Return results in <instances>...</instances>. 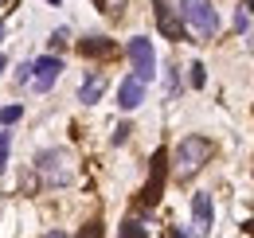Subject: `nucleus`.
Listing matches in <instances>:
<instances>
[{"label":"nucleus","mask_w":254,"mask_h":238,"mask_svg":"<svg viewBox=\"0 0 254 238\" xmlns=\"http://www.w3.org/2000/svg\"><path fill=\"white\" fill-rule=\"evenodd\" d=\"M235 28H239V31H247V28H251V16H247L243 8H239V16H235Z\"/></svg>","instance_id":"obj_17"},{"label":"nucleus","mask_w":254,"mask_h":238,"mask_svg":"<svg viewBox=\"0 0 254 238\" xmlns=\"http://www.w3.org/2000/svg\"><path fill=\"white\" fill-rule=\"evenodd\" d=\"M168 238H188V235L184 231H168Z\"/></svg>","instance_id":"obj_22"},{"label":"nucleus","mask_w":254,"mask_h":238,"mask_svg":"<svg viewBox=\"0 0 254 238\" xmlns=\"http://www.w3.org/2000/svg\"><path fill=\"white\" fill-rule=\"evenodd\" d=\"M47 4H59V0H47Z\"/></svg>","instance_id":"obj_26"},{"label":"nucleus","mask_w":254,"mask_h":238,"mask_svg":"<svg viewBox=\"0 0 254 238\" xmlns=\"http://www.w3.org/2000/svg\"><path fill=\"white\" fill-rule=\"evenodd\" d=\"M94 4H98V8H106V0H94Z\"/></svg>","instance_id":"obj_24"},{"label":"nucleus","mask_w":254,"mask_h":238,"mask_svg":"<svg viewBox=\"0 0 254 238\" xmlns=\"http://www.w3.org/2000/svg\"><path fill=\"white\" fill-rule=\"evenodd\" d=\"M47 238H66V235H63V231H51V235H47Z\"/></svg>","instance_id":"obj_23"},{"label":"nucleus","mask_w":254,"mask_h":238,"mask_svg":"<svg viewBox=\"0 0 254 238\" xmlns=\"http://www.w3.org/2000/svg\"><path fill=\"white\" fill-rule=\"evenodd\" d=\"M0 39H4V24H0Z\"/></svg>","instance_id":"obj_25"},{"label":"nucleus","mask_w":254,"mask_h":238,"mask_svg":"<svg viewBox=\"0 0 254 238\" xmlns=\"http://www.w3.org/2000/svg\"><path fill=\"white\" fill-rule=\"evenodd\" d=\"M106 94V74H90L82 86H78V102H86V106H94L98 98Z\"/></svg>","instance_id":"obj_11"},{"label":"nucleus","mask_w":254,"mask_h":238,"mask_svg":"<svg viewBox=\"0 0 254 238\" xmlns=\"http://www.w3.org/2000/svg\"><path fill=\"white\" fill-rule=\"evenodd\" d=\"M211 223H215V203L207 191L191 195V231L195 235H211Z\"/></svg>","instance_id":"obj_6"},{"label":"nucleus","mask_w":254,"mask_h":238,"mask_svg":"<svg viewBox=\"0 0 254 238\" xmlns=\"http://www.w3.org/2000/svg\"><path fill=\"white\" fill-rule=\"evenodd\" d=\"M118 238H149L145 219H141V215H129L126 223H122V231H118Z\"/></svg>","instance_id":"obj_12"},{"label":"nucleus","mask_w":254,"mask_h":238,"mask_svg":"<svg viewBox=\"0 0 254 238\" xmlns=\"http://www.w3.org/2000/svg\"><path fill=\"white\" fill-rule=\"evenodd\" d=\"M20 118H24V106H4L0 110V125H16Z\"/></svg>","instance_id":"obj_13"},{"label":"nucleus","mask_w":254,"mask_h":238,"mask_svg":"<svg viewBox=\"0 0 254 238\" xmlns=\"http://www.w3.org/2000/svg\"><path fill=\"white\" fill-rule=\"evenodd\" d=\"M74 238H102V223H98V219H94V223H86Z\"/></svg>","instance_id":"obj_14"},{"label":"nucleus","mask_w":254,"mask_h":238,"mask_svg":"<svg viewBox=\"0 0 254 238\" xmlns=\"http://www.w3.org/2000/svg\"><path fill=\"white\" fill-rule=\"evenodd\" d=\"M0 70H4V59H0Z\"/></svg>","instance_id":"obj_27"},{"label":"nucleus","mask_w":254,"mask_h":238,"mask_svg":"<svg viewBox=\"0 0 254 238\" xmlns=\"http://www.w3.org/2000/svg\"><path fill=\"white\" fill-rule=\"evenodd\" d=\"M243 4H247V16H254V0H243Z\"/></svg>","instance_id":"obj_20"},{"label":"nucleus","mask_w":254,"mask_h":238,"mask_svg":"<svg viewBox=\"0 0 254 238\" xmlns=\"http://www.w3.org/2000/svg\"><path fill=\"white\" fill-rule=\"evenodd\" d=\"M126 51H129V62H133V78H137V82H153V74H157V55H153V43H149L145 35H133Z\"/></svg>","instance_id":"obj_4"},{"label":"nucleus","mask_w":254,"mask_h":238,"mask_svg":"<svg viewBox=\"0 0 254 238\" xmlns=\"http://www.w3.org/2000/svg\"><path fill=\"white\" fill-rule=\"evenodd\" d=\"M35 172L47 187H66L74 179V156L66 149H43L35 156Z\"/></svg>","instance_id":"obj_2"},{"label":"nucleus","mask_w":254,"mask_h":238,"mask_svg":"<svg viewBox=\"0 0 254 238\" xmlns=\"http://www.w3.org/2000/svg\"><path fill=\"white\" fill-rule=\"evenodd\" d=\"M211 152H215V149H211V141H207V137H199V133L184 137V141L176 145V152H172V160H176V164H172V168H176V176H180V179L195 176V172L211 160Z\"/></svg>","instance_id":"obj_1"},{"label":"nucleus","mask_w":254,"mask_h":238,"mask_svg":"<svg viewBox=\"0 0 254 238\" xmlns=\"http://www.w3.org/2000/svg\"><path fill=\"white\" fill-rule=\"evenodd\" d=\"M153 8H157V28L164 39H188L184 20H176V12L168 8V0H153Z\"/></svg>","instance_id":"obj_7"},{"label":"nucleus","mask_w":254,"mask_h":238,"mask_svg":"<svg viewBox=\"0 0 254 238\" xmlns=\"http://www.w3.org/2000/svg\"><path fill=\"white\" fill-rule=\"evenodd\" d=\"M141 102H145V82H137V78L129 74L126 82L118 86V106H122V110H137Z\"/></svg>","instance_id":"obj_10"},{"label":"nucleus","mask_w":254,"mask_h":238,"mask_svg":"<svg viewBox=\"0 0 254 238\" xmlns=\"http://www.w3.org/2000/svg\"><path fill=\"white\" fill-rule=\"evenodd\" d=\"M8 145H12V133H0V168L8 164Z\"/></svg>","instance_id":"obj_16"},{"label":"nucleus","mask_w":254,"mask_h":238,"mask_svg":"<svg viewBox=\"0 0 254 238\" xmlns=\"http://www.w3.org/2000/svg\"><path fill=\"white\" fill-rule=\"evenodd\" d=\"M59 74H63V59H59V55H43V59L32 62V86L39 90V94L55 86V78H59Z\"/></svg>","instance_id":"obj_5"},{"label":"nucleus","mask_w":254,"mask_h":238,"mask_svg":"<svg viewBox=\"0 0 254 238\" xmlns=\"http://www.w3.org/2000/svg\"><path fill=\"white\" fill-rule=\"evenodd\" d=\"M114 51H118V43L106 39V35H86V39H78V55H82V59H110Z\"/></svg>","instance_id":"obj_9"},{"label":"nucleus","mask_w":254,"mask_h":238,"mask_svg":"<svg viewBox=\"0 0 254 238\" xmlns=\"http://www.w3.org/2000/svg\"><path fill=\"white\" fill-rule=\"evenodd\" d=\"M168 156L164 152H153V176H149V183H145V191H141V203L145 207H157V199H160V191H164V164Z\"/></svg>","instance_id":"obj_8"},{"label":"nucleus","mask_w":254,"mask_h":238,"mask_svg":"<svg viewBox=\"0 0 254 238\" xmlns=\"http://www.w3.org/2000/svg\"><path fill=\"white\" fill-rule=\"evenodd\" d=\"M180 20L199 39H215L219 35V12L211 8V0H180Z\"/></svg>","instance_id":"obj_3"},{"label":"nucleus","mask_w":254,"mask_h":238,"mask_svg":"<svg viewBox=\"0 0 254 238\" xmlns=\"http://www.w3.org/2000/svg\"><path fill=\"white\" fill-rule=\"evenodd\" d=\"M16 82H32V62H28V66H20V70H16Z\"/></svg>","instance_id":"obj_19"},{"label":"nucleus","mask_w":254,"mask_h":238,"mask_svg":"<svg viewBox=\"0 0 254 238\" xmlns=\"http://www.w3.org/2000/svg\"><path fill=\"white\" fill-rule=\"evenodd\" d=\"M126 137H129V125H118L114 129V145H126Z\"/></svg>","instance_id":"obj_18"},{"label":"nucleus","mask_w":254,"mask_h":238,"mask_svg":"<svg viewBox=\"0 0 254 238\" xmlns=\"http://www.w3.org/2000/svg\"><path fill=\"white\" fill-rule=\"evenodd\" d=\"M243 231H247V235H254V219H247V227H243Z\"/></svg>","instance_id":"obj_21"},{"label":"nucleus","mask_w":254,"mask_h":238,"mask_svg":"<svg viewBox=\"0 0 254 238\" xmlns=\"http://www.w3.org/2000/svg\"><path fill=\"white\" fill-rule=\"evenodd\" d=\"M188 70H191V86H203V82H207V74H203V62H191Z\"/></svg>","instance_id":"obj_15"}]
</instances>
